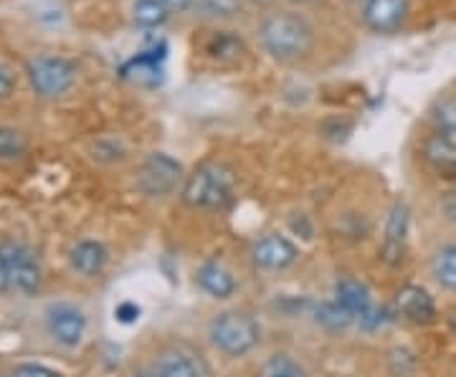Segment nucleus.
<instances>
[{
    "label": "nucleus",
    "instance_id": "f257e3e1",
    "mask_svg": "<svg viewBox=\"0 0 456 377\" xmlns=\"http://www.w3.org/2000/svg\"><path fill=\"white\" fill-rule=\"evenodd\" d=\"M259 41L264 51L279 64H297L314 49V28L305 16L292 11L269 13L259 23Z\"/></svg>",
    "mask_w": 456,
    "mask_h": 377
},
{
    "label": "nucleus",
    "instance_id": "f03ea898",
    "mask_svg": "<svg viewBox=\"0 0 456 377\" xmlns=\"http://www.w3.org/2000/svg\"><path fill=\"white\" fill-rule=\"evenodd\" d=\"M233 196H236L233 170L228 164L218 163V160L198 164L183 185L185 205H191L196 211H208V213L226 211L233 203Z\"/></svg>",
    "mask_w": 456,
    "mask_h": 377
},
{
    "label": "nucleus",
    "instance_id": "7ed1b4c3",
    "mask_svg": "<svg viewBox=\"0 0 456 377\" xmlns=\"http://www.w3.org/2000/svg\"><path fill=\"white\" fill-rule=\"evenodd\" d=\"M208 337L218 352H224L228 357H244L259 345L261 327L248 312L226 309L211 319Z\"/></svg>",
    "mask_w": 456,
    "mask_h": 377
},
{
    "label": "nucleus",
    "instance_id": "20e7f679",
    "mask_svg": "<svg viewBox=\"0 0 456 377\" xmlns=\"http://www.w3.org/2000/svg\"><path fill=\"white\" fill-rule=\"evenodd\" d=\"M77 74H79L77 64L56 53L33 56L26 64V79L31 92L38 99H49V101L66 97L77 86Z\"/></svg>",
    "mask_w": 456,
    "mask_h": 377
},
{
    "label": "nucleus",
    "instance_id": "39448f33",
    "mask_svg": "<svg viewBox=\"0 0 456 377\" xmlns=\"http://www.w3.org/2000/svg\"><path fill=\"white\" fill-rule=\"evenodd\" d=\"M44 325L56 345L64 349H77L86 337L89 319L82 307L74 301H51L44 309Z\"/></svg>",
    "mask_w": 456,
    "mask_h": 377
},
{
    "label": "nucleus",
    "instance_id": "423d86ee",
    "mask_svg": "<svg viewBox=\"0 0 456 377\" xmlns=\"http://www.w3.org/2000/svg\"><path fill=\"white\" fill-rule=\"evenodd\" d=\"M3 253L8 261V271H11V284L18 294H38L41 284H44V269H41V259L36 256V251L26 244L8 241V244H3Z\"/></svg>",
    "mask_w": 456,
    "mask_h": 377
},
{
    "label": "nucleus",
    "instance_id": "0eeeda50",
    "mask_svg": "<svg viewBox=\"0 0 456 377\" xmlns=\"http://www.w3.org/2000/svg\"><path fill=\"white\" fill-rule=\"evenodd\" d=\"M180 178H183V164L175 157L165 152H152L145 163L140 164L137 188L150 197H163L178 188Z\"/></svg>",
    "mask_w": 456,
    "mask_h": 377
},
{
    "label": "nucleus",
    "instance_id": "6e6552de",
    "mask_svg": "<svg viewBox=\"0 0 456 377\" xmlns=\"http://www.w3.org/2000/svg\"><path fill=\"white\" fill-rule=\"evenodd\" d=\"M332 301L350 314L353 322L358 319L360 325H370V327H375L380 322L378 312L373 309V294H370L365 281L353 279V277L338 279L335 289H332Z\"/></svg>",
    "mask_w": 456,
    "mask_h": 377
},
{
    "label": "nucleus",
    "instance_id": "1a4fd4ad",
    "mask_svg": "<svg viewBox=\"0 0 456 377\" xmlns=\"http://www.w3.org/2000/svg\"><path fill=\"white\" fill-rule=\"evenodd\" d=\"M408 13H411L408 0H362V5H360L362 23L380 36L401 31L406 26Z\"/></svg>",
    "mask_w": 456,
    "mask_h": 377
},
{
    "label": "nucleus",
    "instance_id": "9d476101",
    "mask_svg": "<svg viewBox=\"0 0 456 377\" xmlns=\"http://www.w3.org/2000/svg\"><path fill=\"white\" fill-rule=\"evenodd\" d=\"M150 377H211L206 357L188 345H175L165 349Z\"/></svg>",
    "mask_w": 456,
    "mask_h": 377
},
{
    "label": "nucleus",
    "instance_id": "9b49d317",
    "mask_svg": "<svg viewBox=\"0 0 456 377\" xmlns=\"http://www.w3.org/2000/svg\"><path fill=\"white\" fill-rule=\"evenodd\" d=\"M408 226H411V213L406 203H395L386 221L383 230V246H380V259L388 266H398L406 256L408 246Z\"/></svg>",
    "mask_w": 456,
    "mask_h": 377
},
{
    "label": "nucleus",
    "instance_id": "f8f14e48",
    "mask_svg": "<svg viewBox=\"0 0 456 377\" xmlns=\"http://www.w3.org/2000/svg\"><path fill=\"white\" fill-rule=\"evenodd\" d=\"M251 259L259 269L266 271H284L289 269L297 259H299V251L294 246L287 236H279V233H269L259 238L254 248H251Z\"/></svg>",
    "mask_w": 456,
    "mask_h": 377
},
{
    "label": "nucleus",
    "instance_id": "ddd939ff",
    "mask_svg": "<svg viewBox=\"0 0 456 377\" xmlns=\"http://www.w3.org/2000/svg\"><path fill=\"white\" fill-rule=\"evenodd\" d=\"M165 41L152 44L150 49L137 53L132 61L122 66V76L130 79V82L145 84V86H158L163 79V61H165Z\"/></svg>",
    "mask_w": 456,
    "mask_h": 377
},
{
    "label": "nucleus",
    "instance_id": "4468645a",
    "mask_svg": "<svg viewBox=\"0 0 456 377\" xmlns=\"http://www.w3.org/2000/svg\"><path fill=\"white\" fill-rule=\"evenodd\" d=\"M421 152H424L426 164L439 175L441 180L456 182V140L436 132L426 140Z\"/></svg>",
    "mask_w": 456,
    "mask_h": 377
},
{
    "label": "nucleus",
    "instance_id": "2eb2a0df",
    "mask_svg": "<svg viewBox=\"0 0 456 377\" xmlns=\"http://www.w3.org/2000/svg\"><path fill=\"white\" fill-rule=\"evenodd\" d=\"M69 263H71V269L84 277V279H94L99 277L104 269H107V263H110V251L107 246L97 241V238H84L79 241L77 246L69 251Z\"/></svg>",
    "mask_w": 456,
    "mask_h": 377
},
{
    "label": "nucleus",
    "instance_id": "dca6fc26",
    "mask_svg": "<svg viewBox=\"0 0 456 377\" xmlns=\"http://www.w3.org/2000/svg\"><path fill=\"white\" fill-rule=\"evenodd\" d=\"M398 312L406 317L413 325H431L436 319V301L421 286H403L395 296Z\"/></svg>",
    "mask_w": 456,
    "mask_h": 377
},
{
    "label": "nucleus",
    "instance_id": "f3484780",
    "mask_svg": "<svg viewBox=\"0 0 456 377\" xmlns=\"http://www.w3.org/2000/svg\"><path fill=\"white\" fill-rule=\"evenodd\" d=\"M196 281L198 286L208 296H213V299H231V296L236 294V289H239L236 277L221 261L203 263L196 271Z\"/></svg>",
    "mask_w": 456,
    "mask_h": 377
},
{
    "label": "nucleus",
    "instance_id": "a211bd4d",
    "mask_svg": "<svg viewBox=\"0 0 456 377\" xmlns=\"http://www.w3.org/2000/svg\"><path fill=\"white\" fill-rule=\"evenodd\" d=\"M203 51L216 61H236L244 53V41L233 31H213Z\"/></svg>",
    "mask_w": 456,
    "mask_h": 377
},
{
    "label": "nucleus",
    "instance_id": "6ab92c4d",
    "mask_svg": "<svg viewBox=\"0 0 456 377\" xmlns=\"http://www.w3.org/2000/svg\"><path fill=\"white\" fill-rule=\"evenodd\" d=\"M28 155V140L26 134L11 124H0V160L3 163H18Z\"/></svg>",
    "mask_w": 456,
    "mask_h": 377
},
{
    "label": "nucleus",
    "instance_id": "aec40b11",
    "mask_svg": "<svg viewBox=\"0 0 456 377\" xmlns=\"http://www.w3.org/2000/svg\"><path fill=\"white\" fill-rule=\"evenodd\" d=\"M170 18V11L165 8L163 0H134L132 5V20L140 28H158Z\"/></svg>",
    "mask_w": 456,
    "mask_h": 377
},
{
    "label": "nucleus",
    "instance_id": "412c9836",
    "mask_svg": "<svg viewBox=\"0 0 456 377\" xmlns=\"http://www.w3.org/2000/svg\"><path fill=\"white\" fill-rule=\"evenodd\" d=\"M434 277L444 289L456 292V244L441 246L434 256Z\"/></svg>",
    "mask_w": 456,
    "mask_h": 377
},
{
    "label": "nucleus",
    "instance_id": "4be33fe9",
    "mask_svg": "<svg viewBox=\"0 0 456 377\" xmlns=\"http://www.w3.org/2000/svg\"><path fill=\"white\" fill-rule=\"evenodd\" d=\"M193 8L206 20H228L241 13V0H196Z\"/></svg>",
    "mask_w": 456,
    "mask_h": 377
},
{
    "label": "nucleus",
    "instance_id": "5701e85b",
    "mask_svg": "<svg viewBox=\"0 0 456 377\" xmlns=\"http://www.w3.org/2000/svg\"><path fill=\"white\" fill-rule=\"evenodd\" d=\"M434 122L436 132L456 140V97H444L434 107Z\"/></svg>",
    "mask_w": 456,
    "mask_h": 377
},
{
    "label": "nucleus",
    "instance_id": "b1692460",
    "mask_svg": "<svg viewBox=\"0 0 456 377\" xmlns=\"http://www.w3.org/2000/svg\"><path fill=\"white\" fill-rule=\"evenodd\" d=\"M314 314H317V322H322L325 327L342 329L347 327V325H353V317L345 312L342 307H338L335 301H322Z\"/></svg>",
    "mask_w": 456,
    "mask_h": 377
},
{
    "label": "nucleus",
    "instance_id": "393cba45",
    "mask_svg": "<svg viewBox=\"0 0 456 377\" xmlns=\"http://www.w3.org/2000/svg\"><path fill=\"white\" fill-rule=\"evenodd\" d=\"M261 377H305V373L287 355H277V357H272V360L264 365Z\"/></svg>",
    "mask_w": 456,
    "mask_h": 377
},
{
    "label": "nucleus",
    "instance_id": "a878e982",
    "mask_svg": "<svg viewBox=\"0 0 456 377\" xmlns=\"http://www.w3.org/2000/svg\"><path fill=\"white\" fill-rule=\"evenodd\" d=\"M11 377H61L53 367H46L41 362H20L11 370Z\"/></svg>",
    "mask_w": 456,
    "mask_h": 377
},
{
    "label": "nucleus",
    "instance_id": "bb28decb",
    "mask_svg": "<svg viewBox=\"0 0 456 377\" xmlns=\"http://www.w3.org/2000/svg\"><path fill=\"white\" fill-rule=\"evenodd\" d=\"M18 89V74L16 68L5 61H0V101H8V99L16 94Z\"/></svg>",
    "mask_w": 456,
    "mask_h": 377
},
{
    "label": "nucleus",
    "instance_id": "cd10ccee",
    "mask_svg": "<svg viewBox=\"0 0 456 377\" xmlns=\"http://www.w3.org/2000/svg\"><path fill=\"white\" fill-rule=\"evenodd\" d=\"M140 314H142V309L134 301H122V304L114 307V319L119 325H134L140 319Z\"/></svg>",
    "mask_w": 456,
    "mask_h": 377
},
{
    "label": "nucleus",
    "instance_id": "c85d7f7f",
    "mask_svg": "<svg viewBox=\"0 0 456 377\" xmlns=\"http://www.w3.org/2000/svg\"><path fill=\"white\" fill-rule=\"evenodd\" d=\"M439 205H441V213H444V218H446L452 226H456V190H452V193H444Z\"/></svg>",
    "mask_w": 456,
    "mask_h": 377
},
{
    "label": "nucleus",
    "instance_id": "c756f323",
    "mask_svg": "<svg viewBox=\"0 0 456 377\" xmlns=\"http://www.w3.org/2000/svg\"><path fill=\"white\" fill-rule=\"evenodd\" d=\"M13 284H11V271H8V261H5V253H3V246H0V294L11 292Z\"/></svg>",
    "mask_w": 456,
    "mask_h": 377
},
{
    "label": "nucleus",
    "instance_id": "7c9ffc66",
    "mask_svg": "<svg viewBox=\"0 0 456 377\" xmlns=\"http://www.w3.org/2000/svg\"><path fill=\"white\" fill-rule=\"evenodd\" d=\"M165 8L170 11V16L173 13H185V11H191L193 5H196V0H163Z\"/></svg>",
    "mask_w": 456,
    "mask_h": 377
},
{
    "label": "nucleus",
    "instance_id": "2f4dec72",
    "mask_svg": "<svg viewBox=\"0 0 456 377\" xmlns=\"http://www.w3.org/2000/svg\"><path fill=\"white\" fill-rule=\"evenodd\" d=\"M449 322H452V327H454V332H456V309L452 312V317H449Z\"/></svg>",
    "mask_w": 456,
    "mask_h": 377
}]
</instances>
